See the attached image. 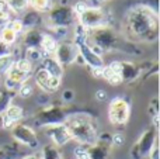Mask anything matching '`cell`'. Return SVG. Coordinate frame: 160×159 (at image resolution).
<instances>
[{
    "instance_id": "cell-1",
    "label": "cell",
    "mask_w": 160,
    "mask_h": 159,
    "mask_svg": "<svg viewBox=\"0 0 160 159\" xmlns=\"http://www.w3.org/2000/svg\"><path fill=\"white\" fill-rule=\"evenodd\" d=\"M124 34L131 44H155L159 38L158 10L150 6H133L125 14Z\"/></svg>"
},
{
    "instance_id": "cell-2",
    "label": "cell",
    "mask_w": 160,
    "mask_h": 159,
    "mask_svg": "<svg viewBox=\"0 0 160 159\" xmlns=\"http://www.w3.org/2000/svg\"><path fill=\"white\" fill-rule=\"evenodd\" d=\"M87 44L96 51L98 55H102L104 52H128L136 54V48L129 41H122L117 31L111 25L100 27L96 30L87 31Z\"/></svg>"
},
{
    "instance_id": "cell-3",
    "label": "cell",
    "mask_w": 160,
    "mask_h": 159,
    "mask_svg": "<svg viewBox=\"0 0 160 159\" xmlns=\"http://www.w3.org/2000/svg\"><path fill=\"white\" fill-rule=\"evenodd\" d=\"M70 138L79 145L90 146L98 138V124L91 114L84 111L72 113L65 121Z\"/></svg>"
},
{
    "instance_id": "cell-4",
    "label": "cell",
    "mask_w": 160,
    "mask_h": 159,
    "mask_svg": "<svg viewBox=\"0 0 160 159\" xmlns=\"http://www.w3.org/2000/svg\"><path fill=\"white\" fill-rule=\"evenodd\" d=\"M72 114L69 109L62 104H47V106L41 107L39 111L34 115V124L38 128H44V127L56 126V124H63L66 118Z\"/></svg>"
},
{
    "instance_id": "cell-5",
    "label": "cell",
    "mask_w": 160,
    "mask_h": 159,
    "mask_svg": "<svg viewBox=\"0 0 160 159\" xmlns=\"http://www.w3.org/2000/svg\"><path fill=\"white\" fill-rule=\"evenodd\" d=\"M131 117V101L124 96H117L108 104V120L112 126H125Z\"/></svg>"
},
{
    "instance_id": "cell-6",
    "label": "cell",
    "mask_w": 160,
    "mask_h": 159,
    "mask_svg": "<svg viewBox=\"0 0 160 159\" xmlns=\"http://www.w3.org/2000/svg\"><path fill=\"white\" fill-rule=\"evenodd\" d=\"M78 23L88 31V30H96V28L110 25V18H108V14L100 6L98 7L88 6L83 13H80L78 16Z\"/></svg>"
},
{
    "instance_id": "cell-7",
    "label": "cell",
    "mask_w": 160,
    "mask_h": 159,
    "mask_svg": "<svg viewBox=\"0 0 160 159\" xmlns=\"http://www.w3.org/2000/svg\"><path fill=\"white\" fill-rule=\"evenodd\" d=\"M78 16L72 7L68 6H52L48 10V27H72Z\"/></svg>"
},
{
    "instance_id": "cell-8",
    "label": "cell",
    "mask_w": 160,
    "mask_h": 159,
    "mask_svg": "<svg viewBox=\"0 0 160 159\" xmlns=\"http://www.w3.org/2000/svg\"><path fill=\"white\" fill-rule=\"evenodd\" d=\"M159 140L158 138V128H155L153 126H150L149 128H146L141 134V137L138 138L135 144L131 148V158L132 159H143L148 156L149 151L152 149L155 141Z\"/></svg>"
},
{
    "instance_id": "cell-9",
    "label": "cell",
    "mask_w": 160,
    "mask_h": 159,
    "mask_svg": "<svg viewBox=\"0 0 160 159\" xmlns=\"http://www.w3.org/2000/svg\"><path fill=\"white\" fill-rule=\"evenodd\" d=\"M11 138L16 141L17 144L22 146H27L30 149H38L39 148V140L37 137V132L32 127L28 124L18 123L10 130Z\"/></svg>"
},
{
    "instance_id": "cell-10",
    "label": "cell",
    "mask_w": 160,
    "mask_h": 159,
    "mask_svg": "<svg viewBox=\"0 0 160 159\" xmlns=\"http://www.w3.org/2000/svg\"><path fill=\"white\" fill-rule=\"evenodd\" d=\"M78 48L79 56L83 59V64L88 68V69H102L105 66L104 58L101 55L96 52L90 45L87 44V39L86 41H76L73 42Z\"/></svg>"
},
{
    "instance_id": "cell-11",
    "label": "cell",
    "mask_w": 160,
    "mask_h": 159,
    "mask_svg": "<svg viewBox=\"0 0 160 159\" xmlns=\"http://www.w3.org/2000/svg\"><path fill=\"white\" fill-rule=\"evenodd\" d=\"M32 76H34V80H35L37 86L44 93H47V95L58 92L62 85V79L49 75V73H48L47 70H44L42 68H38V69L34 70Z\"/></svg>"
},
{
    "instance_id": "cell-12",
    "label": "cell",
    "mask_w": 160,
    "mask_h": 159,
    "mask_svg": "<svg viewBox=\"0 0 160 159\" xmlns=\"http://www.w3.org/2000/svg\"><path fill=\"white\" fill-rule=\"evenodd\" d=\"M78 54H79L78 48L73 44V41L63 39V41L58 42V47H56L55 52H53V56L65 68V66H70V65L75 64L76 58H78Z\"/></svg>"
},
{
    "instance_id": "cell-13",
    "label": "cell",
    "mask_w": 160,
    "mask_h": 159,
    "mask_svg": "<svg viewBox=\"0 0 160 159\" xmlns=\"http://www.w3.org/2000/svg\"><path fill=\"white\" fill-rule=\"evenodd\" d=\"M111 135L105 132L104 135H100L93 145L87 146L88 159H108L111 154Z\"/></svg>"
},
{
    "instance_id": "cell-14",
    "label": "cell",
    "mask_w": 160,
    "mask_h": 159,
    "mask_svg": "<svg viewBox=\"0 0 160 159\" xmlns=\"http://www.w3.org/2000/svg\"><path fill=\"white\" fill-rule=\"evenodd\" d=\"M44 132L51 141H52L53 145L56 146H63L66 145L69 141H72L70 134L68 131L66 126L65 124H56V126H49V127H44Z\"/></svg>"
},
{
    "instance_id": "cell-15",
    "label": "cell",
    "mask_w": 160,
    "mask_h": 159,
    "mask_svg": "<svg viewBox=\"0 0 160 159\" xmlns=\"http://www.w3.org/2000/svg\"><path fill=\"white\" fill-rule=\"evenodd\" d=\"M24 118V110L18 106V104L11 103L10 106L6 109V111L0 115V127L4 130H11L16 124Z\"/></svg>"
},
{
    "instance_id": "cell-16",
    "label": "cell",
    "mask_w": 160,
    "mask_h": 159,
    "mask_svg": "<svg viewBox=\"0 0 160 159\" xmlns=\"http://www.w3.org/2000/svg\"><path fill=\"white\" fill-rule=\"evenodd\" d=\"M142 69L141 65L135 64L132 61H121V69H119V76H121L122 83H133L141 78Z\"/></svg>"
},
{
    "instance_id": "cell-17",
    "label": "cell",
    "mask_w": 160,
    "mask_h": 159,
    "mask_svg": "<svg viewBox=\"0 0 160 159\" xmlns=\"http://www.w3.org/2000/svg\"><path fill=\"white\" fill-rule=\"evenodd\" d=\"M44 34L39 28H30L21 33V47L24 48H39L41 47Z\"/></svg>"
},
{
    "instance_id": "cell-18",
    "label": "cell",
    "mask_w": 160,
    "mask_h": 159,
    "mask_svg": "<svg viewBox=\"0 0 160 159\" xmlns=\"http://www.w3.org/2000/svg\"><path fill=\"white\" fill-rule=\"evenodd\" d=\"M39 64H41V65H39V68H42L44 70H47L49 75L55 76V78L62 79L65 68L62 66V65L59 64L58 61H56L53 55H45L44 58H42V61L39 62Z\"/></svg>"
},
{
    "instance_id": "cell-19",
    "label": "cell",
    "mask_w": 160,
    "mask_h": 159,
    "mask_svg": "<svg viewBox=\"0 0 160 159\" xmlns=\"http://www.w3.org/2000/svg\"><path fill=\"white\" fill-rule=\"evenodd\" d=\"M44 18H42V13H38L35 10H30L22 16L21 24L24 30H30V28H38L42 24Z\"/></svg>"
},
{
    "instance_id": "cell-20",
    "label": "cell",
    "mask_w": 160,
    "mask_h": 159,
    "mask_svg": "<svg viewBox=\"0 0 160 159\" xmlns=\"http://www.w3.org/2000/svg\"><path fill=\"white\" fill-rule=\"evenodd\" d=\"M39 155H41V159H65L61 148L56 146V145H53V144L44 145Z\"/></svg>"
},
{
    "instance_id": "cell-21",
    "label": "cell",
    "mask_w": 160,
    "mask_h": 159,
    "mask_svg": "<svg viewBox=\"0 0 160 159\" xmlns=\"http://www.w3.org/2000/svg\"><path fill=\"white\" fill-rule=\"evenodd\" d=\"M16 96H17V92L7 90V89H4V87H0V115L13 103V99L16 97Z\"/></svg>"
},
{
    "instance_id": "cell-22",
    "label": "cell",
    "mask_w": 160,
    "mask_h": 159,
    "mask_svg": "<svg viewBox=\"0 0 160 159\" xmlns=\"http://www.w3.org/2000/svg\"><path fill=\"white\" fill-rule=\"evenodd\" d=\"M56 47H58V41L53 38L51 34H44V38H42L41 42V51L45 54V55H53Z\"/></svg>"
},
{
    "instance_id": "cell-23",
    "label": "cell",
    "mask_w": 160,
    "mask_h": 159,
    "mask_svg": "<svg viewBox=\"0 0 160 159\" xmlns=\"http://www.w3.org/2000/svg\"><path fill=\"white\" fill-rule=\"evenodd\" d=\"M45 54L41 51V48H25L24 51V58L27 61H30L32 65L37 64V62H41Z\"/></svg>"
},
{
    "instance_id": "cell-24",
    "label": "cell",
    "mask_w": 160,
    "mask_h": 159,
    "mask_svg": "<svg viewBox=\"0 0 160 159\" xmlns=\"http://www.w3.org/2000/svg\"><path fill=\"white\" fill-rule=\"evenodd\" d=\"M148 111H149V114L152 115V118H153L152 126L155 127V128H159V99H158V96H155V97L149 101V104H148Z\"/></svg>"
},
{
    "instance_id": "cell-25",
    "label": "cell",
    "mask_w": 160,
    "mask_h": 159,
    "mask_svg": "<svg viewBox=\"0 0 160 159\" xmlns=\"http://www.w3.org/2000/svg\"><path fill=\"white\" fill-rule=\"evenodd\" d=\"M52 2L51 0H28V7L32 10L38 11V13H45L52 7Z\"/></svg>"
},
{
    "instance_id": "cell-26",
    "label": "cell",
    "mask_w": 160,
    "mask_h": 159,
    "mask_svg": "<svg viewBox=\"0 0 160 159\" xmlns=\"http://www.w3.org/2000/svg\"><path fill=\"white\" fill-rule=\"evenodd\" d=\"M8 11L13 13H21L28 8V0H7L6 2Z\"/></svg>"
},
{
    "instance_id": "cell-27",
    "label": "cell",
    "mask_w": 160,
    "mask_h": 159,
    "mask_svg": "<svg viewBox=\"0 0 160 159\" xmlns=\"http://www.w3.org/2000/svg\"><path fill=\"white\" fill-rule=\"evenodd\" d=\"M17 34L14 33L11 28H8L7 25H6L4 28H2L0 30V41H3L4 44H8V45H14L17 41Z\"/></svg>"
},
{
    "instance_id": "cell-28",
    "label": "cell",
    "mask_w": 160,
    "mask_h": 159,
    "mask_svg": "<svg viewBox=\"0 0 160 159\" xmlns=\"http://www.w3.org/2000/svg\"><path fill=\"white\" fill-rule=\"evenodd\" d=\"M16 62V56L14 55H4L0 56V76H6V73L10 70V68Z\"/></svg>"
},
{
    "instance_id": "cell-29",
    "label": "cell",
    "mask_w": 160,
    "mask_h": 159,
    "mask_svg": "<svg viewBox=\"0 0 160 159\" xmlns=\"http://www.w3.org/2000/svg\"><path fill=\"white\" fill-rule=\"evenodd\" d=\"M17 155H18V149H17L16 144L0 146V159H16Z\"/></svg>"
},
{
    "instance_id": "cell-30",
    "label": "cell",
    "mask_w": 160,
    "mask_h": 159,
    "mask_svg": "<svg viewBox=\"0 0 160 159\" xmlns=\"http://www.w3.org/2000/svg\"><path fill=\"white\" fill-rule=\"evenodd\" d=\"M14 66H16L17 69H20L21 72H24V73H30V75H32V72H34V65L31 64L30 61H27L24 56L17 58L16 62H14Z\"/></svg>"
},
{
    "instance_id": "cell-31",
    "label": "cell",
    "mask_w": 160,
    "mask_h": 159,
    "mask_svg": "<svg viewBox=\"0 0 160 159\" xmlns=\"http://www.w3.org/2000/svg\"><path fill=\"white\" fill-rule=\"evenodd\" d=\"M51 30H52V34H51V35H52L58 42L66 39L68 35H69V28L68 27H53V28H51Z\"/></svg>"
},
{
    "instance_id": "cell-32",
    "label": "cell",
    "mask_w": 160,
    "mask_h": 159,
    "mask_svg": "<svg viewBox=\"0 0 160 159\" xmlns=\"http://www.w3.org/2000/svg\"><path fill=\"white\" fill-rule=\"evenodd\" d=\"M32 95H34V89H32V86H31L28 82L22 83L21 86L18 87V90H17V96H20L21 99H28V97H31Z\"/></svg>"
},
{
    "instance_id": "cell-33",
    "label": "cell",
    "mask_w": 160,
    "mask_h": 159,
    "mask_svg": "<svg viewBox=\"0 0 160 159\" xmlns=\"http://www.w3.org/2000/svg\"><path fill=\"white\" fill-rule=\"evenodd\" d=\"M125 144V135L122 132H115V134L111 135V146H115L119 148Z\"/></svg>"
},
{
    "instance_id": "cell-34",
    "label": "cell",
    "mask_w": 160,
    "mask_h": 159,
    "mask_svg": "<svg viewBox=\"0 0 160 159\" xmlns=\"http://www.w3.org/2000/svg\"><path fill=\"white\" fill-rule=\"evenodd\" d=\"M7 27L11 28V30H13L14 33L17 34V35H18V34H21L22 31H24V27H22L21 20H20V18H11L10 21H8Z\"/></svg>"
},
{
    "instance_id": "cell-35",
    "label": "cell",
    "mask_w": 160,
    "mask_h": 159,
    "mask_svg": "<svg viewBox=\"0 0 160 159\" xmlns=\"http://www.w3.org/2000/svg\"><path fill=\"white\" fill-rule=\"evenodd\" d=\"M73 154H75V159H88L87 146L84 145H78L73 149Z\"/></svg>"
},
{
    "instance_id": "cell-36",
    "label": "cell",
    "mask_w": 160,
    "mask_h": 159,
    "mask_svg": "<svg viewBox=\"0 0 160 159\" xmlns=\"http://www.w3.org/2000/svg\"><path fill=\"white\" fill-rule=\"evenodd\" d=\"M11 20V16H10V11L8 10H0V30L4 28L6 25L8 24V21Z\"/></svg>"
},
{
    "instance_id": "cell-37",
    "label": "cell",
    "mask_w": 160,
    "mask_h": 159,
    "mask_svg": "<svg viewBox=\"0 0 160 159\" xmlns=\"http://www.w3.org/2000/svg\"><path fill=\"white\" fill-rule=\"evenodd\" d=\"M148 156L149 159H160V151H159V140L155 141V144H153L152 149L149 151V154H148Z\"/></svg>"
},
{
    "instance_id": "cell-38",
    "label": "cell",
    "mask_w": 160,
    "mask_h": 159,
    "mask_svg": "<svg viewBox=\"0 0 160 159\" xmlns=\"http://www.w3.org/2000/svg\"><path fill=\"white\" fill-rule=\"evenodd\" d=\"M75 99V92L70 89H66L62 92V101L63 103H70V101Z\"/></svg>"
},
{
    "instance_id": "cell-39",
    "label": "cell",
    "mask_w": 160,
    "mask_h": 159,
    "mask_svg": "<svg viewBox=\"0 0 160 159\" xmlns=\"http://www.w3.org/2000/svg\"><path fill=\"white\" fill-rule=\"evenodd\" d=\"M87 7H88L87 3H84V2H78L72 8H73V11H75L76 16H79V14H80V13H83V11H84Z\"/></svg>"
},
{
    "instance_id": "cell-40",
    "label": "cell",
    "mask_w": 160,
    "mask_h": 159,
    "mask_svg": "<svg viewBox=\"0 0 160 159\" xmlns=\"http://www.w3.org/2000/svg\"><path fill=\"white\" fill-rule=\"evenodd\" d=\"M11 49H13V45L4 44L3 41H0V56L10 55V54H11Z\"/></svg>"
},
{
    "instance_id": "cell-41",
    "label": "cell",
    "mask_w": 160,
    "mask_h": 159,
    "mask_svg": "<svg viewBox=\"0 0 160 159\" xmlns=\"http://www.w3.org/2000/svg\"><path fill=\"white\" fill-rule=\"evenodd\" d=\"M94 99L97 101H105L107 100V92L104 89H98L96 93H94Z\"/></svg>"
},
{
    "instance_id": "cell-42",
    "label": "cell",
    "mask_w": 160,
    "mask_h": 159,
    "mask_svg": "<svg viewBox=\"0 0 160 159\" xmlns=\"http://www.w3.org/2000/svg\"><path fill=\"white\" fill-rule=\"evenodd\" d=\"M90 73L97 79H102V69H90Z\"/></svg>"
},
{
    "instance_id": "cell-43",
    "label": "cell",
    "mask_w": 160,
    "mask_h": 159,
    "mask_svg": "<svg viewBox=\"0 0 160 159\" xmlns=\"http://www.w3.org/2000/svg\"><path fill=\"white\" fill-rule=\"evenodd\" d=\"M18 159H41V155L39 154H28V155H24V156L18 158Z\"/></svg>"
},
{
    "instance_id": "cell-44",
    "label": "cell",
    "mask_w": 160,
    "mask_h": 159,
    "mask_svg": "<svg viewBox=\"0 0 160 159\" xmlns=\"http://www.w3.org/2000/svg\"><path fill=\"white\" fill-rule=\"evenodd\" d=\"M87 2L93 3V6H96V7H98V4H100V0H87Z\"/></svg>"
},
{
    "instance_id": "cell-45",
    "label": "cell",
    "mask_w": 160,
    "mask_h": 159,
    "mask_svg": "<svg viewBox=\"0 0 160 159\" xmlns=\"http://www.w3.org/2000/svg\"><path fill=\"white\" fill-rule=\"evenodd\" d=\"M101 2H104V0H100V3H101Z\"/></svg>"
},
{
    "instance_id": "cell-46",
    "label": "cell",
    "mask_w": 160,
    "mask_h": 159,
    "mask_svg": "<svg viewBox=\"0 0 160 159\" xmlns=\"http://www.w3.org/2000/svg\"><path fill=\"white\" fill-rule=\"evenodd\" d=\"M3 2H7V0H3Z\"/></svg>"
},
{
    "instance_id": "cell-47",
    "label": "cell",
    "mask_w": 160,
    "mask_h": 159,
    "mask_svg": "<svg viewBox=\"0 0 160 159\" xmlns=\"http://www.w3.org/2000/svg\"><path fill=\"white\" fill-rule=\"evenodd\" d=\"M0 2H3V0H0Z\"/></svg>"
}]
</instances>
